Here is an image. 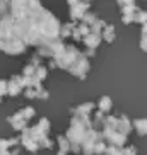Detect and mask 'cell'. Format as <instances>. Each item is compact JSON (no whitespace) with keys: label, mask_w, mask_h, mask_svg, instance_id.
<instances>
[{"label":"cell","mask_w":147,"mask_h":155,"mask_svg":"<svg viewBox=\"0 0 147 155\" xmlns=\"http://www.w3.org/2000/svg\"><path fill=\"white\" fill-rule=\"evenodd\" d=\"M32 116H34V111H32L31 107H24V109H21L19 113H15L14 116H10L9 121H10V124L14 126V130H24L26 124H28V121Z\"/></svg>","instance_id":"1"},{"label":"cell","mask_w":147,"mask_h":155,"mask_svg":"<svg viewBox=\"0 0 147 155\" xmlns=\"http://www.w3.org/2000/svg\"><path fill=\"white\" fill-rule=\"evenodd\" d=\"M140 48L147 51V24H144V28H142V38H140Z\"/></svg>","instance_id":"4"},{"label":"cell","mask_w":147,"mask_h":155,"mask_svg":"<svg viewBox=\"0 0 147 155\" xmlns=\"http://www.w3.org/2000/svg\"><path fill=\"white\" fill-rule=\"evenodd\" d=\"M99 109H103V111H110L111 109V99L110 97H103V99L99 101Z\"/></svg>","instance_id":"3"},{"label":"cell","mask_w":147,"mask_h":155,"mask_svg":"<svg viewBox=\"0 0 147 155\" xmlns=\"http://www.w3.org/2000/svg\"><path fill=\"white\" fill-rule=\"evenodd\" d=\"M135 130L140 135H147V119H135Z\"/></svg>","instance_id":"2"},{"label":"cell","mask_w":147,"mask_h":155,"mask_svg":"<svg viewBox=\"0 0 147 155\" xmlns=\"http://www.w3.org/2000/svg\"><path fill=\"white\" fill-rule=\"evenodd\" d=\"M72 7H82V9H86V7H89V4H80V2H75V4H70ZM84 15V12L82 10H77L75 14L72 15V17H75V19H79V17H82Z\"/></svg>","instance_id":"5"}]
</instances>
